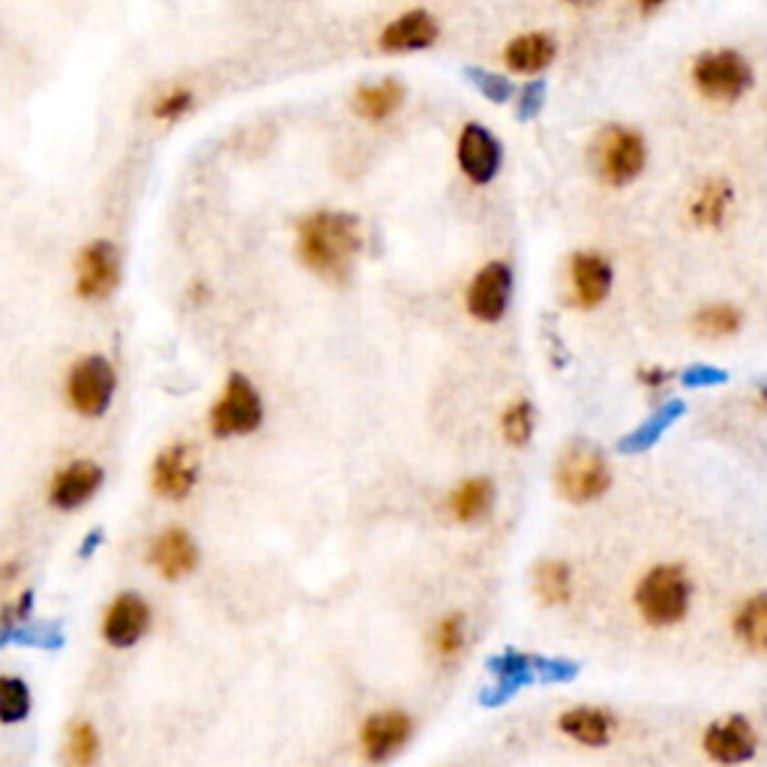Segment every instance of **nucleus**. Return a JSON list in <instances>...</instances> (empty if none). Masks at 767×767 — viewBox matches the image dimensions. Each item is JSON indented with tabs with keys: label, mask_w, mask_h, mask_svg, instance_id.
<instances>
[{
	"label": "nucleus",
	"mask_w": 767,
	"mask_h": 767,
	"mask_svg": "<svg viewBox=\"0 0 767 767\" xmlns=\"http://www.w3.org/2000/svg\"><path fill=\"white\" fill-rule=\"evenodd\" d=\"M459 166L474 184H489L501 168V145L480 124H468L459 136Z\"/></svg>",
	"instance_id": "nucleus-14"
},
{
	"label": "nucleus",
	"mask_w": 767,
	"mask_h": 767,
	"mask_svg": "<svg viewBox=\"0 0 767 767\" xmlns=\"http://www.w3.org/2000/svg\"><path fill=\"white\" fill-rule=\"evenodd\" d=\"M570 567L563 561H543L534 573L537 597L549 606L570 600Z\"/></svg>",
	"instance_id": "nucleus-27"
},
{
	"label": "nucleus",
	"mask_w": 767,
	"mask_h": 767,
	"mask_svg": "<svg viewBox=\"0 0 767 767\" xmlns=\"http://www.w3.org/2000/svg\"><path fill=\"white\" fill-rule=\"evenodd\" d=\"M30 609H33V593L30 591L19 593L16 600L3 602V609H0V645L16 641V636L28 627Z\"/></svg>",
	"instance_id": "nucleus-30"
},
{
	"label": "nucleus",
	"mask_w": 767,
	"mask_h": 767,
	"mask_svg": "<svg viewBox=\"0 0 767 767\" xmlns=\"http://www.w3.org/2000/svg\"><path fill=\"white\" fill-rule=\"evenodd\" d=\"M99 753H102V740L94 722L88 719H72L67 726V738L60 749V761L63 767H97Z\"/></svg>",
	"instance_id": "nucleus-22"
},
{
	"label": "nucleus",
	"mask_w": 767,
	"mask_h": 767,
	"mask_svg": "<svg viewBox=\"0 0 767 767\" xmlns=\"http://www.w3.org/2000/svg\"><path fill=\"white\" fill-rule=\"evenodd\" d=\"M264 405L258 390L253 387V381L232 372L225 381L223 396L216 399L210 409V429L216 437H232V435H249L262 426Z\"/></svg>",
	"instance_id": "nucleus-4"
},
{
	"label": "nucleus",
	"mask_w": 767,
	"mask_h": 767,
	"mask_svg": "<svg viewBox=\"0 0 767 767\" xmlns=\"http://www.w3.org/2000/svg\"><path fill=\"white\" fill-rule=\"evenodd\" d=\"M558 729L582 747L600 749L609 747L614 735V717L606 708H593V705H579V708L563 710L558 717Z\"/></svg>",
	"instance_id": "nucleus-17"
},
{
	"label": "nucleus",
	"mask_w": 767,
	"mask_h": 767,
	"mask_svg": "<svg viewBox=\"0 0 767 767\" xmlns=\"http://www.w3.org/2000/svg\"><path fill=\"white\" fill-rule=\"evenodd\" d=\"M701 749H705V756H708L710 761H717V765H744V761H749V758L756 756V729H753V722H749L747 717H740V714L719 719V722H710L708 729H705V735H701Z\"/></svg>",
	"instance_id": "nucleus-9"
},
{
	"label": "nucleus",
	"mask_w": 767,
	"mask_h": 767,
	"mask_svg": "<svg viewBox=\"0 0 767 767\" xmlns=\"http://www.w3.org/2000/svg\"><path fill=\"white\" fill-rule=\"evenodd\" d=\"M729 378L722 370H714V366H690V370L684 372V384H690V387H710V384H722V381Z\"/></svg>",
	"instance_id": "nucleus-36"
},
{
	"label": "nucleus",
	"mask_w": 767,
	"mask_h": 767,
	"mask_svg": "<svg viewBox=\"0 0 767 767\" xmlns=\"http://www.w3.org/2000/svg\"><path fill=\"white\" fill-rule=\"evenodd\" d=\"M761 399H765V405H767V387H761Z\"/></svg>",
	"instance_id": "nucleus-39"
},
{
	"label": "nucleus",
	"mask_w": 767,
	"mask_h": 767,
	"mask_svg": "<svg viewBox=\"0 0 767 767\" xmlns=\"http://www.w3.org/2000/svg\"><path fill=\"white\" fill-rule=\"evenodd\" d=\"M30 717L28 684L16 675H0V722L16 726Z\"/></svg>",
	"instance_id": "nucleus-28"
},
{
	"label": "nucleus",
	"mask_w": 767,
	"mask_h": 767,
	"mask_svg": "<svg viewBox=\"0 0 767 767\" xmlns=\"http://www.w3.org/2000/svg\"><path fill=\"white\" fill-rule=\"evenodd\" d=\"M99 540H102V534H99V531H94V534H90L88 540L81 543V554H90V549H94V545H97Z\"/></svg>",
	"instance_id": "nucleus-38"
},
{
	"label": "nucleus",
	"mask_w": 767,
	"mask_h": 767,
	"mask_svg": "<svg viewBox=\"0 0 767 767\" xmlns=\"http://www.w3.org/2000/svg\"><path fill=\"white\" fill-rule=\"evenodd\" d=\"M360 244V219L342 210H315L297 228V253L303 264L327 279H342L348 273Z\"/></svg>",
	"instance_id": "nucleus-1"
},
{
	"label": "nucleus",
	"mask_w": 767,
	"mask_h": 767,
	"mask_svg": "<svg viewBox=\"0 0 767 767\" xmlns=\"http://www.w3.org/2000/svg\"><path fill=\"white\" fill-rule=\"evenodd\" d=\"M501 426H504V437L510 444H524L531 437V432H534V409H531V402L510 405L504 420H501Z\"/></svg>",
	"instance_id": "nucleus-32"
},
{
	"label": "nucleus",
	"mask_w": 767,
	"mask_h": 767,
	"mask_svg": "<svg viewBox=\"0 0 767 767\" xmlns=\"http://www.w3.org/2000/svg\"><path fill=\"white\" fill-rule=\"evenodd\" d=\"M513 292V273L504 262L486 264L468 288V309L480 321H498L507 312Z\"/></svg>",
	"instance_id": "nucleus-12"
},
{
	"label": "nucleus",
	"mask_w": 767,
	"mask_h": 767,
	"mask_svg": "<svg viewBox=\"0 0 767 767\" xmlns=\"http://www.w3.org/2000/svg\"><path fill=\"white\" fill-rule=\"evenodd\" d=\"M405 99V85L399 78H384L375 85H363L354 94V111L366 120H384L402 106Z\"/></svg>",
	"instance_id": "nucleus-20"
},
{
	"label": "nucleus",
	"mask_w": 767,
	"mask_h": 767,
	"mask_svg": "<svg viewBox=\"0 0 767 767\" xmlns=\"http://www.w3.org/2000/svg\"><path fill=\"white\" fill-rule=\"evenodd\" d=\"M189 106H193V90L175 88V90H168V94H163V97L156 99L154 115L163 117V120H175V117H180L184 111H189Z\"/></svg>",
	"instance_id": "nucleus-34"
},
{
	"label": "nucleus",
	"mask_w": 767,
	"mask_h": 767,
	"mask_svg": "<svg viewBox=\"0 0 767 767\" xmlns=\"http://www.w3.org/2000/svg\"><path fill=\"white\" fill-rule=\"evenodd\" d=\"M641 381H648L651 387H662V384L669 381V372L657 370V366H648V370H641Z\"/></svg>",
	"instance_id": "nucleus-37"
},
{
	"label": "nucleus",
	"mask_w": 767,
	"mask_h": 767,
	"mask_svg": "<svg viewBox=\"0 0 767 767\" xmlns=\"http://www.w3.org/2000/svg\"><path fill=\"white\" fill-rule=\"evenodd\" d=\"M684 414V402H666V405H660V409L653 411L651 417L645 420L641 426H636L627 437H621V444L618 448L623 450V453H641V450L653 448L657 441L662 437V432L675 423V420Z\"/></svg>",
	"instance_id": "nucleus-24"
},
{
	"label": "nucleus",
	"mask_w": 767,
	"mask_h": 767,
	"mask_svg": "<svg viewBox=\"0 0 767 767\" xmlns=\"http://www.w3.org/2000/svg\"><path fill=\"white\" fill-rule=\"evenodd\" d=\"M99 486H102V468L97 462H90V459H78V462H69L51 480L49 498L58 510H76V507L97 495Z\"/></svg>",
	"instance_id": "nucleus-15"
},
{
	"label": "nucleus",
	"mask_w": 767,
	"mask_h": 767,
	"mask_svg": "<svg viewBox=\"0 0 767 767\" xmlns=\"http://www.w3.org/2000/svg\"><path fill=\"white\" fill-rule=\"evenodd\" d=\"M729 205L731 186L726 184V180H708V184L699 189V195H696V201H692V216H696L699 223L719 225L726 219V214H729Z\"/></svg>",
	"instance_id": "nucleus-26"
},
{
	"label": "nucleus",
	"mask_w": 767,
	"mask_h": 767,
	"mask_svg": "<svg viewBox=\"0 0 767 767\" xmlns=\"http://www.w3.org/2000/svg\"><path fill=\"white\" fill-rule=\"evenodd\" d=\"M432 645H435V653L441 660H453L465 648V618L459 612L441 618L435 627V636H432Z\"/></svg>",
	"instance_id": "nucleus-29"
},
{
	"label": "nucleus",
	"mask_w": 767,
	"mask_h": 767,
	"mask_svg": "<svg viewBox=\"0 0 767 767\" xmlns=\"http://www.w3.org/2000/svg\"><path fill=\"white\" fill-rule=\"evenodd\" d=\"M636 606L653 627H671L690 609V579L671 563L653 567L636 588Z\"/></svg>",
	"instance_id": "nucleus-2"
},
{
	"label": "nucleus",
	"mask_w": 767,
	"mask_h": 767,
	"mask_svg": "<svg viewBox=\"0 0 767 767\" xmlns=\"http://www.w3.org/2000/svg\"><path fill=\"white\" fill-rule=\"evenodd\" d=\"M154 489L163 498H171V501H180L195 489V480H198V465H195L193 448L189 444H171L166 448L154 462Z\"/></svg>",
	"instance_id": "nucleus-13"
},
{
	"label": "nucleus",
	"mask_w": 767,
	"mask_h": 767,
	"mask_svg": "<svg viewBox=\"0 0 767 767\" xmlns=\"http://www.w3.org/2000/svg\"><path fill=\"white\" fill-rule=\"evenodd\" d=\"M740 327V315L735 306H726V303H717V306H705V309L696 315V331L705 333V336H729Z\"/></svg>",
	"instance_id": "nucleus-31"
},
{
	"label": "nucleus",
	"mask_w": 767,
	"mask_h": 767,
	"mask_svg": "<svg viewBox=\"0 0 767 767\" xmlns=\"http://www.w3.org/2000/svg\"><path fill=\"white\" fill-rule=\"evenodd\" d=\"M735 636L749 651L767 653V593L749 597L735 614Z\"/></svg>",
	"instance_id": "nucleus-23"
},
{
	"label": "nucleus",
	"mask_w": 767,
	"mask_h": 767,
	"mask_svg": "<svg viewBox=\"0 0 767 767\" xmlns=\"http://www.w3.org/2000/svg\"><path fill=\"white\" fill-rule=\"evenodd\" d=\"M468 78L474 81V88L483 94L486 99H492V102H504V99H510V94H513V85L507 81L504 76H498V72H486V69H465Z\"/></svg>",
	"instance_id": "nucleus-33"
},
{
	"label": "nucleus",
	"mask_w": 767,
	"mask_h": 767,
	"mask_svg": "<svg viewBox=\"0 0 767 767\" xmlns=\"http://www.w3.org/2000/svg\"><path fill=\"white\" fill-rule=\"evenodd\" d=\"M609 480H612L609 465L591 441H573L554 468V483L561 489V495L573 504L600 498L609 489Z\"/></svg>",
	"instance_id": "nucleus-3"
},
{
	"label": "nucleus",
	"mask_w": 767,
	"mask_h": 767,
	"mask_svg": "<svg viewBox=\"0 0 767 767\" xmlns=\"http://www.w3.org/2000/svg\"><path fill=\"white\" fill-rule=\"evenodd\" d=\"M150 630V606L138 593H120L102 618V639L111 648H132Z\"/></svg>",
	"instance_id": "nucleus-11"
},
{
	"label": "nucleus",
	"mask_w": 767,
	"mask_h": 767,
	"mask_svg": "<svg viewBox=\"0 0 767 767\" xmlns=\"http://www.w3.org/2000/svg\"><path fill=\"white\" fill-rule=\"evenodd\" d=\"M492 501H495L492 483H489L486 476H474V480H465L450 495V510H453L459 522H476V519H483L489 513Z\"/></svg>",
	"instance_id": "nucleus-25"
},
{
	"label": "nucleus",
	"mask_w": 767,
	"mask_h": 767,
	"mask_svg": "<svg viewBox=\"0 0 767 767\" xmlns=\"http://www.w3.org/2000/svg\"><path fill=\"white\" fill-rule=\"evenodd\" d=\"M507 67L515 69V72H540L552 63L554 58V39L549 33H522L515 37L504 51Z\"/></svg>",
	"instance_id": "nucleus-21"
},
{
	"label": "nucleus",
	"mask_w": 767,
	"mask_h": 767,
	"mask_svg": "<svg viewBox=\"0 0 767 767\" xmlns=\"http://www.w3.org/2000/svg\"><path fill=\"white\" fill-rule=\"evenodd\" d=\"M645 141L639 132L623 127H606L593 141V168L612 186L636 180L645 168Z\"/></svg>",
	"instance_id": "nucleus-5"
},
{
	"label": "nucleus",
	"mask_w": 767,
	"mask_h": 767,
	"mask_svg": "<svg viewBox=\"0 0 767 767\" xmlns=\"http://www.w3.org/2000/svg\"><path fill=\"white\" fill-rule=\"evenodd\" d=\"M120 279V255L108 240H94L81 249L76 264V292L85 301H106Z\"/></svg>",
	"instance_id": "nucleus-10"
},
{
	"label": "nucleus",
	"mask_w": 767,
	"mask_h": 767,
	"mask_svg": "<svg viewBox=\"0 0 767 767\" xmlns=\"http://www.w3.org/2000/svg\"><path fill=\"white\" fill-rule=\"evenodd\" d=\"M115 370L102 354H88V357L76 360V366L69 370L67 393L72 409L85 417H102L115 396Z\"/></svg>",
	"instance_id": "nucleus-6"
},
{
	"label": "nucleus",
	"mask_w": 767,
	"mask_h": 767,
	"mask_svg": "<svg viewBox=\"0 0 767 767\" xmlns=\"http://www.w3.org/2000/svg\"><path fill=\"white\" fill-rule=\"evenodd\" d=\"M411 735H414L411 714L396 708L378 710V714H370L360 726V753L370 765H387L390 758L409 747Z\"/></svg>",
	"instance_id": "nucleus-7"
},
{
	"label": "nucleus",
	"mask_w": 767,
	"mask_h": 767,
	"mask_svg": "<svg viewBox=\"0 0 767 767\" xmlns=\"http://www.w3.org/2000/svg\"><path fill=\"white\" fill-rule=\"evenodd\" d=\"M437 39V21L429 10H411L399 16L381 30V49L387 51H420Z\"/></svg>",
	"instance_id": "nucleus-18"
},
{
	"label": "nucleus",
	"mask_w": 767,
	"mask_h": 767,
	"mask_svg": "<svg viewBox=\"0 0 767 767\" xmlns=\"http://www.w3.org/2000/svg\"><path fill=\"white\" fill-rule=\"evenodd\" d=\"M692 78L701 94L710 99H738L753 81L747 60L729 49L701 55L692 67Z\"/></svg>",
	"instance_id": "nucleus-8"
},
{
	"label": "nucleus",
	"mask_w": 767,
	"mask_h": 767,
	"mask_svg": "<svg viewBox=\"0 0 767 767\" xmlns=\"http://www.w3.org/2000/svg\"><path fill=\"white\" fill-rule=\"evenodd\" d=\"M150 563L166 579H180L198 567V545L184 528H166L163 534L150 543Z\"/></svg>",
	"instance_id": "nucleus-16"
},
{
	"label": "nucleus",
	"mask_w": 767,
	"mask_h": 767,
	"mask_svg": "<svg viewBox=\"0 0 767 767\" xmlns=\"http://www.w3.org/2000/svg\"><path fill=\"white\" fill-rule=\"evenodd\" d=\"M612 288V267L606 258L582 253L573 258V294L582 306H597Z\"/></svg>",
	"instance_id": "nucleus-19"
},
{
	"label": "nucleus",
	"mask_w": 767,
	"mask_h": 767,
	"mask_svg": "<svg viewBox=\"0 0 767 767\" xmlns=\"http://www.w3.org/2000/svg\"><path fill=\"white\" fill-rule=\"evenodd\" d=\"M543 102H545V81H531V85H524L522 94H519L515 115L522 117V120H531V117L540 115Z\"/></svg>",
	"instance_id": "nucleus-35"
}]
</instances>
